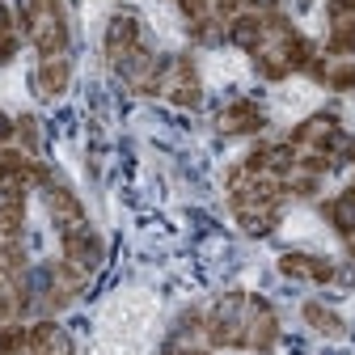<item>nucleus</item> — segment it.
Segmentation results:
<instances>
[{
    "label": "nucleus",
    "instance_id": "obj_4",
    "mask_svg": "<svg viewBox=\"0 0 355 355\" xmlns=\"http://www.w3.org/2000/svg\"><path fill=\"white\" fill-rule=\"evenodd\" d=\"M304 322L313 326V330H322V334H343L338 313H330V309H326V304H318V300H309V304H304Z\"/></svg>",
    "mask_w": 355,
    "mask_h": 355
},
{
    "label": "nucleus",
    "instance_id": "obj_2",
    "mask_svg": "<svg viewBox=\"0 0 355 355\" xmlns=\"http://www.w3.org/2000/svg\"><path fill=\"white\" fill-rule=\"evenodd\" d=\"M64 85H68V60L64 55H42V64H38V94L55 98V94H64Z\"/></svg>",
    "mask_w": 355,
    "mask_h": 355
},
{
    "label": "nucleus",
    "instance_id": "obj_7",
    "mask_svg": "<svg viewBox=\"0 0 355 355\" xmlns=\"http://www.w3.org/2000/svg\"><path fill=\"white\" fill-rule=\"evenodd\" d=\"M330 17H355V0H330Z\"/></svg>",
    "mask_w": 355,
    "mask_h": 355
},
{
    "label": "nucleus",
    "instance_id": "obj_5",
    "mask_svg": "<svg viewBox=\"0 0 355 355\" xmlns=\"http://www.w3.org/2000/svg\"><path fill=\"white\" fill-rule=\"evenodd\" d=\"M355 51V17H338L330 30V55H351Z\"/></svg>",
    "mask_w": 355,
    "mask_h": 355
},
{
    "label": "nucleus",
    "instance_id": "obj_8",
    "mask_svg": "<svg viewBox=\"0 0 355 355\" xmlns=\"http://www.w3.org/2000/svg\"><path fill=\"white\" fill-rule=\"evenodd\" d=\"M13 131H17V127H13L5 114H0V144H9V140H13Z\"/></svg>",
    "mask_w": 355,
    "mask_h": 355
},
{
    "label": "nucleus",
    "instance_id": "obj_6",
    "mask_svg": "<svg viewBox=\"0 0 355 355\" xmlns=\"http://www.w3.org/2000/svg\"><path fill=\"white\" fill-rule=\"evenodd\" d=\"M326 85L338 89V94L355 89V64H334V68H326Z\"/></svg>",
    "mask_w": 355,
    "mask_h": 355
},
{
    "label": "nucleus",
    "instance_id": "obj_3",
    "mask_svg": "<svg viewBox=\"0 0 355 355\" xmlns=\"http://www.w3.org/2000/svg\"><path fill=\"white\" fill-rule=\"evenodd\" d=\"M326 220H330L338 233L355 237V187H351V191H343L334 203H326Z\"/></svg>",
    "mask_w": 355,
    "mask_h": 355
},
{
    "label": "nucleus",
    "instance_id": "obj_1",
    "mask_svg": "<svg viewBox=\"0 0 355 355\" xmlns=\"http://www.w3.org/2000/svg\"><path fill=\"white\" fill-rule=\"evenodd\" d=\"M220 127L229 131V136H250V131H258L262 127V110L254 106V102H245V98H237L229 110H225V119H220Z\"/></svg>",
    "mask_w": 355,
    "mask_h": 355
},
{
    "label": "nucleus",
    "instance_id": "obj_9",
    "mask_svg": "<svg viewBox=\"0 0 355 355\" xmlns=\"http://www.w3.org/2000/svg\"><path fill=\"white\" fill-rule=\"evenodd\" d=\"M351 258H355V237H351Z\"/></svg>",
    "mask_w": 355,
    "mask_h": 355
}]
</instances>
